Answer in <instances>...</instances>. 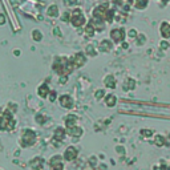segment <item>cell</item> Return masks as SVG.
<instances>
[{
  "mask_svg": "<svg viewBox=\"0 0 170 170\" xmlns=\"http://www.w3.org/2000/svg\"><path fill=\"white\" fill-rule=\"evenodd\" d=\"M107 11H108L107 4H101L97 8H95V11H93V18L97 21H104L105 16H107Z\"/></svg>",
  "mask_w": 170,
  "mask_h": 170,
  "instance_id": "cell-2",
  "label": "cell"
},
{
  "mask_svg": "<svg viewBox=\"0 0 170 170\" xmlns=\"http://www.w3.org/2000/svg\"><path fill=\"white\" fill-rule=\"evenodd\" d=\"M116 102H117V98H116L114 95H108L107 98H105V104H107V107H109V108L114 107Z\"/></svg>",
  "mask_w": 170,
  "mask_h": 170,
  "instance_id": "cell-7",
  "label": "cell"
},
{
  "mask_svg": "<svg viewBox=\"0 0 170 170\" xmlns=\"http://www.w3.org/2000/svg\"><path fill=\"white\" fill-rule=\"evenodd\" d=\"M87 52L89 53L90 56H95V53H96V52H95V48H93L92 45H89V47H88V48H87Z\"/></svg>",
  "mask_w": 170,
  "mask_h": 170,
  "instance_id": "cell-15",
  "label": "cell"
},
{
  "mask_svg": "<svg viewBox=\"0 0 170 170\" xmlns=\"http://www.w3.org/2000/svg\"><path fill=\"white\" fill-rule=\"evenodd\" d=\"M85 64V56L83 53H76L75 57H73V65L76 66H81Z\"/></svg>",
  "mask_w": 170,
  "mask_h": 170,
  "instance_id": "cell-5",
  "label": "cell"
},
{
  "mask_svg": "<svg viewBox=\"0 0 170 170\" xmlns=\"http://www.w3.org/2000/svg\"><path fill=\"white\" fill-rule=\"evenodd\" d=\"M129 36H130V37H135V36H137V32H135L134 29H130V31H129Z\"/></svg>",
  "mask_w": 170,
  "mask_h": 170,
  "instance_id": "cell-18",
  "label": "cell"
},
{
  "mask_svg": "<svg viewBox=\"0 0 170 170\" xmlns=\"http://www.w3.org/2000/svg\"><path fill=\"white\" fill-rule=\"evenodd\" d=\"M112 48V44H110L109 40H102L100 44V51H102V52H105V51H109V49Z\"/></svg>",
  "mask_w": 170,
  "mask_h": 170,
  "instance_id": "cell-9",
  "label": "cell"
},
{
  "mask_svg": "<svg viewBox=\"0 0 170 170\" xmlns=\"http://www.w3.org/2000/svg\"><path fill=\"white\" fill-rule=\"evenodd\" d=\"M77 0H68V4H76Z\"/></svg>",
  "mask_w": 170,
  "mask_h": 170,
  "instance_id": "cell-24",
  "label": "cell"
},
{
  "mask_svg": "<svg viewBox=\"0 0 170 170\" xmlns=\"http://www.w3.org/2000/svg\"><path fill=\"white\" fill-rule=\"evenodd\" d=\"M49 15H53V16H56V15H57V7H56V6L51 7V9H49Z\"/></svg>",
  "mask_w": 170,
  "mask_h": 170,
  "instance_id": "cell-14",
  "label": "cell"
},
{
  "mask_svg": "<svg viewBox=\"0 0 170 170\" xmlns=\"http://www.w3.org/2000/svg\"><path fill=\"white\" fill-rule=\"evenodd\" d=\"M102 96H104V90H97V93H96V98L100 100V98H102Z\"/></svg>",
  "mask_w": 170,
  "mask_h": 170,
  "instance_id": "cell-17",
  "label": "cell"
},
{
  "mask_svg": "<svg viewBox=\"0 0 170 170\" xmlns=\"http://www.w3.org/2000/svg\"><path fill=\"white\" fill-rule=\"evenodd\" d=\"M161 47H162L164 49L169 48V43H167V41H161Z\"/></svg>",
  "mask_w": 170,
  "mask_h": 170,
  "instance_id": "cell-19",
  "label": "cell"
},
{
  "mask_svg": "<svg viewBox=\"0 0 170 170\" xmlns=\"http://www.w3.org/2000/svg\"><path fill=\"white\" fill-rule=\"evenodd\" d=\"M156 141H157V144H158V145H161L162 142H164V140H162V137H159V135H157V140H156Z\"/></svg>",
  "mask_w": 170,
  "mask_h": 170,
  "instance_id": "cell-20",
  "label": "cell"
},
{
  "mask_svg": "<svg viewBox=\"0 0 170 170\" xmlns=\"http://www.w3.org/2000/svg\"><path fill=\"white\" fill-rule=\"evenodd\" d=\"M63 19H65V20H69V15H68V13H65V15H64V16H63Z\"/></svg>",
  "mask_w": 170,
  "mask_h": 170,
  "instance_id": "cell-23",
  "label": "cell"
},
{
  "mask_svg": "<svg viewBox=\"0 0 170 170\" xmlns=\"http://www.w3.org/2000/svg\"><path fill=\"white\" fill-rule=\"evenodd\" d=\"M142 134H145V135H150V134H152V132H150V130H142Z\"/></svg>",
  "mask_w": 170,
  "mask_h": 170,
  "instance_id": "cell-21",
  "label": "cell"
},
{
  "mask_svg": "<svg viewBox=\"0 0 170 170\" xmlns=\"http://www.w3.org/2000/svg\"><path fill=\"white\" fill-rule=\"evenodd\" d=\"M60 102H61V105L63 107H65V108H72V105H73V100H72V97H69V96H63V97L60 98Z\"/></svg>",
  "mask_w": 170,
  "mask_h": 170,
  "instance_id": "cell-6",
  "label": "cell"
},
{
  "mask_svg": "<svg viewBox=\"0 0 170 170\" xmlns=\"http://www.w3.org/2000/svg\"><path fill=\"white\" fill-rule=\"evenodd\" d=\"M71 21H72V24L75 27H81L85 24V15L83 13V11L81 9H75L72 13V19H71Z\"/></svg>",
  "mask_w": 170,
  "mask_h": 170,
  "instance_id": "cell-1",
  "label": "cell"
},
{
  "mask_svg": "<svg viewBox=\"0 0 170 170\" xmlns=\"http://www.w3.org/2000/svg\"><path fill=\"white\" fill-rule=\"evenodd\" d=\"M71 133H72V134H76V135H80L81 134V129H78V128H75V129L71 130Z\"/></svg>",
  "mask_w": 170,
  "mask_h": 170,
  "instance_id": "cell-16",
  "label": "cell"
},
{
  "mask_svg": "<svg viewBox=\"0 0 170 170\" xmlns=\"http://www.w3.org/2000/svg\"><path fill=\"white\" fill-rule=\"evenodd\" d=\"M85 32H87L88 36H92L93 33L96 32V28H95V24L93 23H89L87 27H85Z\"/></svg>",
  "mask_w": 170,
  "mask_h": 170,
  "instance_id": "cell-10",
  "label": "cell"
},
{
  "mask_svg": "<svg viewBox=\"0 0 170 170\" xmlns=\"http://www.w3.org/2000/svg\"><path fill=\"white\" fill-rule=\"evenodd\" d=\"M159 32H161L162 37L169 39V37H170V24H169V23H166V21H164V23L161 24V28H159Z\"/></svg>",
  "mask_w": 170,
  "mask_h": 170,
  "instance_id": "cell-4",
  "label": "cell"
},
{
  "mask_svg": "<svg viewBox=\"0 0 170 170\" xmlns=\"http://www.w3.org/2000/svg\"><path fill=\"white\" fill-rule=\"evenodd\" d=\"M104 83H105V85H107L108 88H110V89H113V88L116 87V80H114L113 76H107L105 80H104Z\"/></svg>",
  "mask_w": 170,
  "mask_h": 170,
  "instance_id": "cell-8",
  "label": "cell"
},
{
  "mask_svg": "<svg viewBox=\"0 0 170 170\" xmlns=\"http://www.w3.org/2000/svg\"><path fill=\"white\" fill-rule=\"evenodd\" d=\"M110 37H112V40L116 41V43H121L125 37L124 29H112V32H110Z\"/></svg>",
  "mask_w": 170,
  "mask_h": 170,
  "instance_id": "cell-3",
  "label": "cell"
},
{
  "mask_svg": "<svg viewBox=\"0 0 170 170\" xmlns=\"http://www.w3.org/2000/svg\"><path fill=\"white\" fill-rule=\"evenodd\" d=\"M66 121H68V126H72L76 121V116H72V114L68 116V120H66Z\"/></svg>",
  "mask_w": 170,
  "mask_h": 170,
  "instance_id": "cell-12",
  "label": "cell"
},
{
  "mask_svg": "<svg viewBox=\"0 0 170 170\" xmlns=\"http://www.w3.org/2000/svg\"><path fill=\"white\" fill-rule=\"evenodd\" d=\"M147 0H135V7L138 9H144V8H146L147 7Z\"/></svg>",
  "mask_w": 170,
  "mask_h": 170,
  "instance_id": "cell-11",
  "label": "cell"
},
{
  "mask_svg": "<svg viewBox=\"0 0 170 170\" xmlns=\"http://www.w3.org/2000/svg\"><path fill=\"white\" fill-rule=\"evenodd\" d=\"M129 84V87H126V88H129V89H134V87H135V81L134 80H128L126 81V85Z\"/></svg>",
  "mask_w": 170,
  "mask_h": 170,
  "instance_id": "cell-13",
  "label": "cell"
},
{
  "mask_svg": "<svg viewBox=\"0 0 170 170\" xmlns=\"http://www.w3.org/2000/svg\"><path fill=\"white\" fill-rule=\"evenodd\" d=\"M40 93H41V95H45V93H47V88H45V87L41 88V89H40Z\"/></svg>",
  "mask_w": 170,
  "mask_h": 170,
  "instance_id": "cell-22",
  "label": "cell"
}]
</instances>
